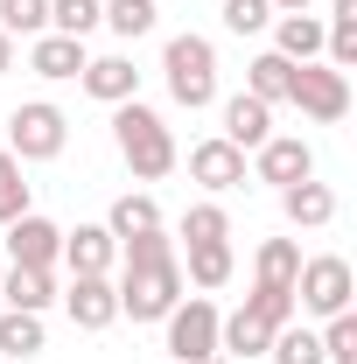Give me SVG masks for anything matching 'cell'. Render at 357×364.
Masks as SVG:
<instances>
[{
    "instance_id": "obj_1",
    "label": "cell",
    "mask_w": 357,
    "mask_h": 364,
    "mask_svg": "<svg viewBox=\"0 0 357 364\" xmlns=\"http://www.w3.org/2000/svg\"><path fill=\"white\" fill-rule=\"evenodd\" d=\"M127 273H119V316L134 322H161L182 301V267H176V245L169 231H147V238H127Z\"/></svg>"
},
{
    "instance_id": "obj_2",
    "label": "cell",
    "mask_w": 357,
    "mask_h": 364,
    "mask_svg": "<svg viewBox=\"0 0 357 364\" xmlns=\"http://www.w3.org/2000/svg\"><path fill=\"white\" fill-rule=\"evenodd\" d=\"M112 140H119V154H127V168H134L140 182H161L176 168V134H169L161 112H147L140 98L112 105Z\"/></svg>"
},
{
    "instance_id": "obj_3",
    "label": "cell",
    "mask_w": 357,
    "mask_h": 364,
    "mask_svg": "<svg viewBox=\"0 0 357 364\" xmlns=\"http://www.w3.org/2000/svg\"><path fill=\"white\" fill-rule=\"evenodd\" d=\"M161 70H169V98L176 105H189V112H203V105H218V49H211V36H169V49H161Z\"/></svg>"
},
{
    "instance_id": "obj_4",
    "label": "cell",
    "mask_w": 357,
    "mask_h": 364,
    "mask_svg": "<svg viewBox=\"0 0 357 364\" xmlns=\"http://www.w3.org/2000/svg\"><path fill=\"white\" fill-rule=\"evenodd\" d=\"M63 140H70V119H63V105H49V98H28V105L7 112V154H14V161H56Z\"/></svg>"
},
{
    "instance_id": "obj_5",
    "label": "cell",
    "mask_w": 357,
    "mask_h": 364,
    "mask_svg": "<svg viewBox=\"0 0 357 364\" xmlns=\"http://www.w3.org/2000/svg\"><path fill=\"white\" fill-rule=\"evenodd\" d=\"M169 358L176 364H218V301L211 294H189V301H176L169 309Z\"/></svg>"
},
{
    "instance_id": "obj_6",
    "label": "cell",
    "mask_w": 357,
    "mask_h": 364,
    "mask_svg": "<svg viewBox=\"0 0 357 364\" xmlns=\"http://www.w3.org/2000/svg\"><path fill=\"white\" fill-rule=\"evenodd\" d=\"M357 294V273L351 259H336V252H322V259H302V273H294V309H309V316H343Z\"/></svg>"
},
{
    "instance_id": "obj_7",
    "label": "cell",
    "mask_w": 357,
    "mask_h": 364,
    "mask_svg": "<svg viewBox=\"0 0 357 364\" xmlns=\"http://www.w3.org/2000/svg\"><path fill=\"white\" fill-rule=\"evenodd\" d=\"M287 105H302L315 127H336V119L351 112V70H329V63H294Z\"/></svg>"
},
{
    "instance_id": "obj_8",
    "label": "cell",
    "mask_w": 357,
    "mask_h": 364,
    "mask_svg": "<svg viewBox=\"0 0 357 364\" xmlns=\"http://www.w3.org/2000/svg\"><path fill=\"white\" fill-rule=\"evenodd\" d=\"M63 309H70V322L78 329H112L119 322V287L105 280V273H70V287H63Z\"/></svg>"
},
{
    "instance_id": "obj_9",
    "label": "cell",
    "mask_w": 357,
    "mask_h": 364,
    "mask_svg": "<svg viewBox=\"0 0 357 364\" xmlns=\"http://www.w3.org/2000/svg\"><path fill=\"white\" fill-rule=\"evenodd\" d=\"M252 176L273 182V189H287V182H309V176H315V147H309V140L273 134L267 147H252Z\"/></svg>"
},
{
    "instance_id": "obj_10",
    "label": "cell",
    "mask_w": 357,
    "mask_h": 364,
    "mask_svg": "<svg viewBox=\"0 0 357 364\" xmlns=\"http://www.w3.org/2000/svg\"><path fill=\"white\" fill-rule=\"evenodd\" d=\"M7 259L14 267H56L63 259V231L49 225V218H36V210H21L7 225Z\"/></svg>"
},
{
    "instance_id": "obj_11",
    "label": "cell",
    "mask_w": 357,
    "mask_h": 364,
    "mask_svg": "<svg viewBox=\"0 0 357 364\" xmlns=\"http://www.w3.org/2000/svg\"><path fill=\"white\" fill-rule=\"evenodd\" d=\"M189 176L203 182L211 196H224V189H238V182H245V154H238L224 134H211V140H196V147H189Z\"/></svg>"
},
{
    "instance_id": "obj_12",
    "label": "cell",
    "mask_w": 357,
    "mask_h": 364,
    "mask_svg": "<svg viewBox=\"0 0 357 364\" xmlns=\"http://www.w3.org/2000/svg\"><path fill=\"white\" fill-rule=\"evenodd\" d=\"M224 140H231L238 154H252V147H267V140H273V105H260L252 91H238V98H224Z\"/></svg>"
},
{
    "instance_id": "obj_13",
    "label": "cell",
    "mask_w": 357,
    "mask_h": 364,
    "mask_svg": "<svg viewBox=\"0 0 357 364\" xmlns=\"http://www.w3.org/2000/svg\"><path fill=\"white\" fill-rule=\"evenodd\" d=\"M78 77H85V91L98 98V105H127V98H140V70H134V56H91Z\"/></svg>"
},
{
    "instance_id": "obj_14",
    "label": "cell",
    "mask_w": 357,
    "mask_h": 364,
    "mask_svg": "<svg viewBox=\"0 0 357 364\" xmlns=\"http://www.w3.org/2000/svg\"><path fill=\"white\" fill-rule=\"evenodd\" d=\"M85 63H91L85 43H78V36H56V28H43V36H36V49H28V70H36V77H49V85L78 77Z\"/></svg>"
},
{
    "instance_id": "obj_15",
    "label": "cell",
    "mask_w": 357,
    "mask_h": 364,
    "mask_svg": "<svg viewBox=\"0 0 357 364\" xmlns=\"http://www.w3.org/2000/svg\"><path fill=\"white\" fill-rule=\"evenodd\" d=\"M280 210H287V225H302V231H322L329 218H336V189L329 182H287L280 189Z\"/></svg>"
},
{
    "instance_id": "obj_16",
    "label": "cell",
    "mask_w": 357,
    "mask_h": 364,
    "mask_svg": "<svg viewBox=\"0 0 357 364\" xmlns=\"http://www.w3.org/2000/svg\"><path fill=\"white\" fill-rule=\"evenodd\" d=\"M63 259H70V273H112L119 238L105 225H78V231H63Z\"/></svg>"
},
{
    "instance_id": "obj_17",
    "label": "cell",
    "mask_w": 357,
    "mask_h": 364,
    "mask_svg": "<svg viewBox=\"0 0 357 364\" xmlns=\"http://www.w3.org/2000/svg\"><path fill=\"white\" fill-rule=\"evenodd\" d=\"M0 301H7V309H21V316H43L49 301H56V280H49V267H7V280H0Z\"/></svg>"
},
{
    "instance_id": "obj_18",
    "label": "cell",
    "mask_w": 357,
    "mask_h": 364,
    "mask_svg": "<svg viewBox=\"0 0 357 364\" xmlns=\"http://www.w3.org/2000/svg\"><path fill=\"white\" fill-rule=\"evenodd\" d=\"M273 49L287 63H315L322 56V21L315 14H273Z\"/></svg>"
},
{
    "instance_id": "obj_19",
    "label": "cell",
    "mask_w": 357,
    "mask_h": 364,
    "mask_svg": "<svg viewBox=\"0 0 357 364\" xmlns=\"http://www.w3.org/2000/svg\"><path fill=\"white\" fill-rule=\"evenodd\" d=\"M287 85H294V63H287L280 49H267V56L245 63V91H252L260 105H287Z\"/></svg>"
},
{
    "instance_id": "obj_20",
    "label": "cell",
    "mask_w": 357,
    "mask_h": 364,
    "mask_svg": "<svg viewBox=\"0 0 357 364\" xmlns=\"http://www.w3.org/2000/svg\"><path fill=\"white\" fill-rule=\"evenodd\" d=\"M267 343H273V329L252 309H238V316L218 322V350H231V358H267Z\"/></svg>"
},
{
    "instance_id": "obj_21",
    "label": "cell",
    "mask_w": 357,
    "mask_h": 364,
    "mask_svg": "<svg viewBox=\"0 0 357 364\" xmlns=\"http://www.w3.org/2000/svg\"><path fill=\"white\" fill-rule=\"evenodd\" d=\"M105 231L127 245V238H147V231H161V203L154 196H119L112 203V218H105Z\"/></svg>"
},
{
    "instance_id": "obj_22",
    "label": "cell",
    "mask_w": 357,
    "mask_h": 364,
    "mask_svg": "<svg viewBox=\"0 0 357 364\" xmlns=\"http://www.w3.org/2000/svg\"><path fill=\"white\" fill-rule=\"evenodd\" d=\"M252 273H260V287H294V273H302V245H294V238H267L260 259H252Z\"/></svg>"
},
{
    "instance_id": "obj_23",
    "label": "cell",
    "mask_w": 357,
    "mask_h": 364,
    "mask_svg": "<svg viewBox=\"0 0 357 364\" xmlns=\"http://www.w3.org/2000/svg\"><path fill=\"white\" fill-rule=\"evenodd\" d=\"M43 316H21V309H0V350L7 358H43Z\"/></svg>"
},
{
    "instance_id": "obj_24",
    "label": "cell",
    "mask_w": 357,
    "mask_h": 364,
    "mask_svg": "<svg viewBox=\"0 0 357 364\" xmlns=\"http://www.w3.org/2000/svg\"><path fill=\"white\" fill-rule=\"evenodd\" d=\"M267 358H273V364H322V336H315V329H294V322H287V329H273Z\"/></svg>"
},
{
    "instance_id": "obj_25",
    "label": "cell",
    "mask_w": 357,
    "mask_h": 364,
    "mask_svg": "<svg viewBox=\"0 0 357 364\" xmlns=\"http://www.w3.org/2000/svg\"><path fill=\"white\" fill-rule=\"evenodd\" d=\"M98 21H105L98 0H49V28H56V36H78V43H85Z\"/></svg>"
},
{
    "instance_id": "obj_26",
    "label": "cell",
    "mask_w": 357,
    "mask_h": 364,
    "mask_svg": "<svg viewBox=\"0 0 357 364\" xmlns=\"http://www.w3.org/2000/svg\"><path fill=\"white\" fill-rule=\"evenodd\" d=\"M105 21H112V36L140 43V36H147V28L161 21V7H154V0H112V7H105Z\"/></svg>"
},
{
    "instance_id": "obj_27",
    "label": "cell",
    "mask_w": 357,
    "mask_h": 364,
    "mask_svg": "<svg viewBox=\"0 0 357 364\" xmlns=\"http://www.w3.org/2000/svg\"><path fill=\"white\" fill-rule=\"evenodd\" d=\"M245 309H252V316L267 322V329H287V322H294V287H260V280H252Z\"/></svg>"
},
{
    "instance_id": "obj_28",
    "label": "cell",
    "mask_w": 357,
    "mask_h": 364,
    "mask_svg": "<svg viewBox=\"0 0 357 364\" xmlns=\"http://www.w3.org/2000/svg\"><path fill=\"white\" fill-rule=\"evenodd\" d=\"M189 280H196V287H224V280H231V245H189Z\"/></svg>"
},
{
    "instance_id": "obj_29",
    "label": "cell",
    "mask_w": 357,
    "mask_h": 364,
    "mask_svg": "<svg viewBox=\"0 0 357 364\" xmlns=\"http://www.w3.org/2000/svg\"><path fill=\"white\" fill-rule=\"evenodd\" d=\"M224 28L231 36H260V28H273V0H218Z\"/></svg>"
},
{
    "instance_id": "obj_30",
    "label": "cell",
    "mask_w": 357,
    "mask_h": 364,
    "mask_svg": "<svg viewBox=\"0 0 357 364\" xmlns=\"http://www.w3.org/2000/svg\"><path fill=\"white\" fill-rule=\"evenodd\" d=\"M182 238L189 245H218V238H231V218L218 203H196V210H182Z\"/></svg>"
},
{
    "instance_id": "obj_31",
    "label": "cell",
    "mask_w": 357,
    "mask_h": 364,
    "mask_svg": "<svg viewBox=\"0 0 357 364\" xmlns=\"http://www.w3.org/2000/svg\"><path fill=\"white\" fill-rule=\"evenodd\" d=\"M21 210H28V182H21V161L0 147V225H14Z\"/></svg>"
},
{
    "instance_id": "obj_32",
    "label": "cell",
    "mask_w": 357,
    "mask_h": 364,
    "mask_svg": "<svg viewBox=\"0 0 357 364\" xmlns=\"http://www.w3.org/2000/svg\"><path fill=\"white\" fill-rule=\"evenodd\" d=\"M0 28H7V36H43L49 28V0H0Z\"/></svg>"
},
{
    "instance_id": "obj_33",
    "label": "cell",
    "mask_w": 357,
    "mask_h": 364,
    "mask_svg": "<svg viewBox=\"0 0 357 364\" xmlns=\"http://www.w3.org/2000/svg\"><path fill=\"white\" fill-rule=\"evenodd\" d=\"M322 364H357V316L351 309L329 316V329H322Z\"/></svg>"
},
{
    "instance_id": "obj_34",
    "label": "cell",
    "mask_w": 357,
    "mask_h": 364,
    "mask_svg": "<svg viewBox=\"0 0 357 364\" xmlns=\"http://www.w3.org/2000/svg\"><path fill=\"white\" fill-rule=\"evenodd\" d=\"M7 70H14V36L0 28V77H7Z\"/></svg>"
},
{
    "instance_id": "obj_35",
    "label": "cell",
    "mask_w": 357,
    "mask_h": 364,
    "mask_svg": "<svg viewBox=\"0 0 357 364\" xmlns=\"http://www.w3.org/2000/svg\"><path fill=\"white\" fill-rule=\"evenodd\" d=\"M273 14H309V0H273Z\"/></svg>"
}]
</instances>
